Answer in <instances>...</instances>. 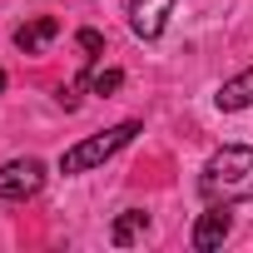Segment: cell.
<instances>
[{
  "label": "cell",
  "instance_id": "obj_1",
  "mask_svg": "<svg viewBox=\"0 0 253 253\" xmlns=\"http://www.w3.org/2000/svg\"><path fill=\"white\" fill-rule=\"evenodd\" d=\"M199 194L209 204H243V199H253V149H243V144L218 149L204 164V174H199Z\"/></svg>",
  "mask_w": 253,
  "mask_h": 253
},
{
  "label": "cell",
  "instance_id": "obj_2",
  "mask_svg": "<svg viewBox=\"0 0 253 253\" xmlns=\"http://www.w3.org/2000/svg\"><path fill=\"white\" fill-rule=\"evenodd\" d=\"M139 134V119H124V124H114V129H104V134H94V139H80L75 149H65L60 154V174H84V169H94V164H104V159H114L124 144H129Z\"/></svg>",
  "mask_w": 253,
  "mask_h": 253
},
{
  "label": "cell",
  "instance_id": "obj_3",
  "mask_svg": "<svg viewBox=\"0 0 253 253\" xmlns=\"http://www.w3.org/2000/svg\"><path fill=\"white\" fill-rule=\"evenodd\" d=\"M45 189V164L40 159H10L0 164V199H35Z\"/></svg>",
  "mask_w": 253,
  "mask_h": 253
},
{
  "label": "cell",
  "instance_id": "obj_4",
  "mask_svg": "<svg viewBox=\"0 0 253 253\" xmlns=\"http://www.w3.org/2000/svg\"><path fill=\"white\" fill-rule=\"evenodd\" d=\"M179 0H129V30L139 40H159Z\"/></svg>",
  "mask_w": 253,
  "mask_h": 253
},
{
  "label": "cell",
  "instance_id": "obj_5",
  "mask_svg": "<svg viewBox=\"0 0 253 253\" xmlns=\"http://www.w3.org/2000/svg\"><path fill=\"white\" fill-rule=\"evenodd\" d=\"M228 228H233V218H228V204H209V213H199V223H194L189 243H194L199 253H209V248H218V243L228 238Z\"/></svg>",
  "mask_w": 253,
  "mask_h": 253
},
{
  "label": "cell",
  "instance_id": "obj_6",
  "mask_svg": "<svg viewBox=\"0 0 253 253\" xmlns=\"http://www.w3.org/2000/svg\"><path fill=\"white\" fill-rule=\"evenodd\" d=\"M55 35H60V20H55V15H35L30 25H20V30H15V45H20L25 55H40Z\"/></svg>",
  "mask_w": 253,
  "mask_h": 253
},
{
  "label": "cell",
  "instance_id": "obj_7",
  "mask_svg": "<svg viewBox=\"0 0 253 253\" xmlns=\"http://www.w3.org/2000/svg\"><path fill=\"white\" fill-rule=\"evenodd\" d=\"M213 99H218V109H228V114H233V109H248V104H253V70H243V75L223 80Z\"/></svg>",
  "mask_w": 253,
  "mask_h": 253
},
{
  "label": "cell",
  "instance_id": "obj_8",
  "mask_svg": "<svg viewBox=\"0 0 253 253\" xmlns=\"http://www.w3.org/2000/svg\"><path fill=\"white\" fill-rule=\"evenodd\" d=\"M144 233H149V213H144V209H124V213L114 218V228H109L114 248H129V243H139Z\"/></svg>",
  "mask_w": 253,
  "mask_h": 253
},
{
  "label": "cell",
  "instance_id": "obj_9",
  "mask_svg": "<svg viewBox=\"0 0 253 253\" xmlns=\"http://www.w3.org/2000/svg\"><path fill=\"white\" fill-rule=\"evenodd\" d=\"M124 84V70H94V75H84V89L89 94H114Z\"/></svg>",
  "mask_w": 253,
  "mask_h": 253
},
{
  "label": "cell",
  "instance_id": "obj_10",
  "mask_svg": "<svg viewBox=\"0 0 253 253\" xmlns=\"http://www.w3.org/2000/svg\"><path fill=\"white\" fill-rule=\"evenodd\" d=\"M75 40H80V50H84L89 60H94V55H104V35H99V30H80Z\"/></svg>",
  "mask_w": 253,
  "mask_h": 253
},
{
  "label": "cell",
  "instance_id": "obj_11",
  "mask_svg": "<svg viewBox=\"0 0 253 253\" xmlns=\"http://www.w3.org/2000/svg\"><path fill=\"white\" fill-rule=\"evenodd\" d=\"M0 89H5V70H0Z\"/></svg>",
  "mask_w": 253,
  "mask_h": 253
}]
</instances>
